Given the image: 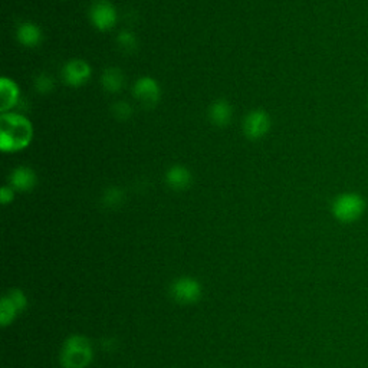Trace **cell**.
<instances>
[{"mask_svg": "<svg viewBox=\"0 0 368 368\" xmlns=\"http://www.w3.org/2000/svg\"><path fill=\"white\" fill-rule=\"evenodd\" d=\"M94 358L89 340L84 335H71L62 347L61 364L64 368H87Z\"/></svg>", "mask_w": 368, "mask_h": 368, "instance_id": "cell-1", "label": "cell"}, {"mask_svg": "<svg viewBox=\"0 0 368 368\" xmlns=\"http://www.w3.org/2000/svg\"><path fill=\"white\" fill-rule=\"evenodd\" d=\"M334 218L341 223H354L359 221L365 212V200L358 193H341L331 204Z\"/></svg>", "mask_w": 368, "mask_h": 368, "instance_id": "cell-2", "label": "cell"}, {"mask_svg": "<svg viewBox=\"0 0 368 368\" xmlns=\"http://www.w3.org/2000/svg\"><path fill=\"white\" fill-rule=\"evenodd\" d=\"M2 147L4 150H18L28 144L30 138V127L25 118L9 116L4 117Z\"/></svg>", "mask_w": 368, "mask_h": 368, "instance_id": "cell-3", "label": "cell"}, {"mask_svg": "<svg viewBox=\"0 0 368 368\" xmlns=\"http://www.w3.org/2000/svg\"><path fill=\"white\" fill-rule=\"evenodd\" d=\"M203 294L201 285L199 281L190 277H182L176 279L170 286L172 298L183 305H191L200 301Z\"/></svg>", "mask_w": 368, "mask_h": 368, "instance_id": "cell-4", "label": "cell"}, {"mask_svg": "<svg viewBox=\"0 0 368 368\" xmlns=\"http://www.w3.org/2000/svg\"><path fill=\"white\" fill-rule=\"evenodd\" d=\"M91 19L94 25L101 30H108L116 25L117 13L114 6L107 0H98L92 5Z\"/></svg>", "mask_w": 368, "mask_h": 368, "instance_id": "cell-5", "label": "cell"}, {"mask_svg": "<svg viewBox=\"0 0 368 368\" xmlns=\"http://www.w3.org/2000/svg\"><path fill=\"white\" fill-rule=\"evenodd\" d=\"M134 94L143 105H145V107H151V105H154L157 101H159L160 89L154 79L141 78L134 87Z\"/></svg>", "mask_w": 368, "mask_h": 368, "instance_id": "cell-6", "label": "cell"}, {"mask_svg": "<svg viewBox=\"0 0 368 368\" xmlns=\"http://www.w3.org/2000/svg\"><path fill=\"white\" fill-rule=\"evenodd\" d=\"M89 74H91L89 65L79 60L68 62L64 68V78H65L67 84H69L72 87H79V85L85 84L89 78Z\"/></svg>", "mask_w": 368, "mask_h": 368, "instance_id": "cell-7", "label": "cell"}, {"mask_svg": "<svg viewBox=\"0 0 368 368\" xmlns=\"http://www.w3.org/2000/svg\"><path fill=\"white\" fill-rule=\"evenodd\" d=\"M269 130V118L264 111H252L245 123V131L250 138L264 137Z\"/></svg>", "mask_w": 368, "mask_h": 368, "instance_id": "cell-8", "label": "cell"}, {"mask_svg": "<svg viewBox=\"0 0 368 368\" xmlns=\"http://www.w3.org/2000/svg\"><path fill=\"white\" fill-rule=\"evenodd\" d=\"M166 179H167L169 186L174 190H184V189L189 187V184L191 182V176H190L189 170L184 169V167H180V166L172 167L167 172Z\"/></svg>", "mask_w": 368, "mask_h": 368, "instance_id": "cell-9", "label": "cell"}, {"mask_svg": "<svg viewBox=\"0 0 368 368\" xmlns=\"http://www.w3.org/2000/svg\"><path fill=\"white\" fill-rule=\"evenodd\" d=\"M18 39H19V42L22 45L33 48V46H38L40 43L42 33H40V29L36 25H33V23H23L18 29Z\"/></svg>", "mask_w": 368, "mask_h": 368, "instance_id": "cell-10", "label": "cell"}, {"mask_svg": "<svg viewBox=\"0 0 368 368\" xmlns=\"http://www.w3.org/2000/svg\"><path fill=\"white\" fill-rule=\"evenodd\" d=\"M11 183L18 190H30L36 183V177L32 170L26 167H19L13 172Z\"/></svg>", "mask_w": 368, "mask_h": 368, "instance_id": "cell-11", "label": "cell"}, {"mask_svg": "<svg viewBox=\"0 0 368 368\" xmlns=\"http://www.w3.org/2000/svg\"><path fill=\"white\" fill-rule=\"evenodd\" d=\"M210 118L218 126H226L232 118V110L225 101H218L210 108Z\"/></svg>", "mask_w": 368, "mask_h": 368, "instance_id": "cell-12", "label": "cell"}, {"mask_svg": "<svg viewBox=\"0 0 368 368\" xmlns=\"http://www.w3.org/2000/svg\"><path fill=\"white\" fill-rule=\"evenodd\" d=\"M124 84V77L120 72V69L110 68L104 72L102 75V85L104 88L110 92H117L123 88Z\"/></svg>", "mask_w": 368, "mask_h": 368, "instance_id": "cell-13", "label": "cell"}, {"mask_svg": "<svg viewBox=\"0 0 368 368\" xmlns=\"http://www.w3.org/2000/svg\"><path fill=\"white\" fill-rule=\"evenodd\" d=\"M19 312L21 311L18 309V306L5 295L2 302H0V321H2V325H11L16 320Z\"/></svg>", "mask_w": 368, "mask_h": 368, "instance_id": "cell-14", "label": "cell"}, {"mask_svg": "<svg viewBox=\"0 0 368 368\" xmlns=\"http://www.w3.org/2000/svg\"><path fill=\"white\" fill-rule=\"evenodd\" d=\"M6 296L18 306L19 311H25V309H26V306H28V298H26V295L23 294V291H21V289H18V288H13V289H11V291L6 294Z\"/></svg>", "mask_w": 368, "mask_h": 368, "instance_id": "cell-15", "label": "cell"}, {"mask_svg": "<svg viewBox=\"0 0 368 368\" xmlns=\"http://www.w3.org/2000/svg\"><path fill=\"white\" fill-rule=\"evenodd\" d=\"M118 43H120V46H121L124 50H127V52H131V50H134V49L137 48V40H135L134 35L130 33V32H123V33H120V36H118Z\"/></svg>", "mask_w": 368, "mask_h": 368, "instance_id": "cell-16", "label": "cell"}, {"mask_svg": "<svg viewBox=\"0 0 368 368\" xmlns=\"http://www.w3.org/2000/svg\"><path fill=\"white\" fill-rule=\"evenodd\" d=\"M52 87H54V82H52V79L46 75H42L36 79V88L40 92H49L52 89Z\"/></svg>", "mask_w": 368, "mask_h": 368, "instance_id": "cell-17", "label": "cell"}, {"mask_svg": "<svg viewBox=\"0 0 368 368\" xmlns=\"http://www.w3.org/2000/svg\"><path fill=\"white\" fill-rule=\"evenodd\" d=\"M114 110H116V116L121 120L130 117V114H131V107L127 102H118L114 107Z\"/></svg>", "mask_w": 368, "mask_h": 368, "instance_id": "cell-18", "label": "cell"}, {"mask_svg": "<svg viewBox=\"0 0 368 368\" xmlns=\"http://www.w3.org/2000/svg\"><path fill=\"white\" fill-rule=\"evenodd\" d=\"M105 203H110V204H117L118 201H121V191L118 189H111L107 193H105L104 197Z\"/></svg>", "mask_w": 368, "mask_h": 368, "instance_id": "cell-19", "label": "cell"}]
</instances>
